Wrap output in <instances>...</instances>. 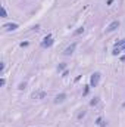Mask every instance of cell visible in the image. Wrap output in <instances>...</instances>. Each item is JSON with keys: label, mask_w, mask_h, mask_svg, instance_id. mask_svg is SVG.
<instances>
[{"label": "cell", "mask_w": 125, "mask_h": 127, "mask_svg": "<svg viewBox=\"0 0 125 127\" xmlns=\"http://www.w3.org/2000/svg\"><path fill=\"white\" fill-rule=\"evenodd\" d=\"M53 43H55V40H53V35H51V34H47L46 37L43 39V42H41V47H43V49H49V47L53 46Z\"/></svg>", "instance_id": "1"}, {"label": "cell", "mask_w": 125, "mask_h": 127, "mask_svg": "<svg viewBox=\"0 0 125 127\" xmlns=\"http://www.w3.org/2000/svg\"><path fill=\"white\" fill-rule=\"evenodd\" d=\"M100 77H102V74H100L99 71L93 72L91 77H90V86H91V87H96V86L99 84V81H100Z\"/></svg>", "instance_id": "2"}, {"label": "cell", "mask_w": 125, "mask_h": 127, "mask_svg": "<svg viewBox=\"0 0 125 127\" xmlns=\"http://www.w3.org/2000/svg\"><path fill=\"white\" fill-rule=\"evenodd\" d=\"M75 49H77V42H74L72 44H69V46L63 50V56H71V55L75 52Z\"/></svg>", "instance_id": "3"}, {"label": "cell", "mask_w": 125, "mask_h": 127, "mask_svg": "<svg viewBox=\"0 0 125 127\" xmlns=\"http://www.w3.org/2000/svg\"><path fill=\"white\" fill-rule=\"evenodd\" d=\"M119 25H121V22H119V21H113V22H110V24H109V27L106 28V33H112V31H115Z\"/></svg>", "instance_id": "4"}, {"label": "cell", "mask_w": 125, "mask_h": 127, "mask_svg": "<svg viewBox=\"0 0 125 127\" xmlns=\"http://www.w3.org/2000/svg\"><path fill=\"white\" fill-rule=\"evenodd\" d=\"M3 28H5L6 31H15V30L19 28V25L15 24V22H10V24H5V25H3Z\"/></svg>", "instance_id": "5"}, {"label": "cell", "mask_w": 125, "mask_h": 127, "mask_svg": "<svg viewBox=\"0 0 125 127\" xmlns=\"http://www.w3.org/2000/svg\"><path fill=\"white\" fill-rule=\"evenodd\" d=\"M65 101H66V93H59V95L55 98V101H53V102L58 105V103H63Z\"/></svg>", "instance_id": "6"}, {"label": "cell", "mask_w": 125, "mask_h": 127, "mask_svg": "<svg viewBox=\"0 0 125 127\" xmlns=\"http://www.w3.org/2000/svg\"><path fill=\"white\" fill-rule=\"evenodd\" d=\"M46 92H43V90H41V92H34L32 95H31V98L32 99H43V98H46Z\"/></svg>", "instance_id": "7"}, {"label": "cell", "mask_w": 125, "mask_h": 127, "mask_svg": "<svg viewBox=\"0 0 125 127\" xmlns=\"http://www.w3.org/2000/svg\"><path fill=\"white\" fill-rule=\"evenodd\" d=\"M84 33V27H80V28H77L74 33H72V35L74 37H77V35H80V34H82Z\"/></svg>", "instance_id": "8"}, {"label": "cell", "mask_w": 125, "mask_h": 127, "mask_svg": "<svg viewBox=\"0 0 125 127\" xmlns=\"http://www.w3.org/2000/svg\"><path fill=\"white\" fill-rule=\"evenodd\" d=\"M96 124H97V126H100V127H106V121H103V118H102V117H99V118L96 120Z\"/></svg>", "instance_id": "9"}, {"label": "cell", "mask_w": 125, "mask_h": 127, "mask_svg": "<svg viewBox=\"0 0 125 127\" xmlns=\"http://www.w3.org/2000/svg\"><path fill=\"white\" fill-rule=\"evenodd\" d=\"M99 101H100V98H97V96H96L94 99H91V101H90V106H96V105L99 103Z\"/></svg>", "instance_id": "10"}, {"label": "cell", "mask_w": 125, "mask_h": 127, "mask_svg": "<svg viewBox=\"0 0 125 127\" xmlns=\"http://www.w3.org/2000/svg\"><path fill=\"white\" fill-rule=\"evenodd\" d=\"M121 50H122L121 47H113V50H112V55H113V56H118L119 53H121Z\"/></svg>", "instance_id": "11"}, {"label": "cell", "mask_w": 125, "mask_h": 127, "mask_svg": "<svg viewBox=\"0 0 125 127\" xmlns=\"http://www.w3.org/2000/svg\"><path fill=\"white\" fill-rule=\"evenodd\" d=\"M90 87H91L90 84H88V86H85V87H84V92H82V96H87V95H88V92H90Z\"/></svg>", "instance_id": "12"}, {"label": "cell", "mask_w": 125, "mask_h": 127, "mask_svg": "<svg viewBox=\"0 0 125 127\" xmlns=\"http://www.w3.org/2000/svg\"><path fill=\"white\" fill-rule=\"evenodd\" d=\"M65 69H66V64H65V62L59 64V67H58V71H65Z\"/></svg>", "instance_id": "13"}, {"label": "cell", "mask_w": 125, "mask_h": 127, "mask_svg": "<svg viewBox=\"0 0 125 127\" xmlns=\"http://www.w3.org/2000/svg\"><path fill=\"white\" fill-rule=\"evenodd\" d=\"M0 12H2V18H7V12H6L5 6H2V9H0Z\"/></svg>", "instance_id": "14"}, {"label": "cell", "mask_w": 125, "mask_h": 127, "mask_svg": "<svg viewBox=\"0 0 125 127\" xmlns=\"http://www.w3.org/2000/svg\"><path fill=\"white\" fill-rule=\"evenodd\" d=\"M84 117H85V111H81V112L78 114V117H77V118H78V120H82Z\"/></svg>", "instance_id": "15"}, {"label": "cell", "mask_w": 125, "mask_h": 127, "mask_svg": "<svg viewBox=\"0 0 125 127\" xmlns=\"http://www.w3.org/2000/svg\"><path fill=\"white\" fill-rule=\"evenodd\" d=\"M5 84H6V78H3V77H2V78H0V86L3 87Z\"/></svg>", "instance_id": "16"}, {"label": "cell", "mask_w": 125, "mask_h": 127, "mask_svg": "<svg viewBox=\"0 0 125 127\" xmlns=\"http://www.w3.org/2000/svg\"><path fill=\"white\" fill-rule=\"evenodd\" d=\"M25 86H27L25 83H21L19 86H18V89H19V90H24V89H25Z\"/></svg>", "instance_id": "17"}, {"label": "cell", "mask_w": 125, "mask_h": 127, "mask_svg": "<svg viewBox=\"0 0 125 127\" xmlns=\"http://www.w3.org/2000/svg\"><path fill=\"white\" fill-rule=\"evenodd\" d=\"M68 74H69V71H68V69H65V71L62 72V77H68Z\"/></svg>", "instance_id": "18"}, {"label": "cell", "mask_w": 125, "mask_h": 127, "mask_svg": "<svg viewBox=\"0 0 125 127\" xmlns=\"http://www.w3.org/2000/svg\"><path fill=\"white\" fill-rule=\"evenodd\" d=\"M28 44H29V43H28V42H24V43H21V47H27V46H28Z\"/></svg>", "instance_id": "19"}, {"label": "cell", "mask_w": 125, "mask_h": 127, "mask_svg": "<svg viewBox=\"0 0 125 127\" xmlns=\"http://www.w3.org/2000/svg\"><path fill=\"white\" fill-rule=\"evenodd\" d=\"M113 2H115V0H108V3H106V5H108V6H110V5H112Z\"/></svg>", "instance_id": "20"}, {"label": "cell", "mask_w": 125, "mask_h": 127, "mask_svg": "<svg viewBox=\"0 0 125 127\" xmlns=\"http://www.w3.org/2000/svg\"><path fill=\"white\" fill-rule=\"evenodd\" d=\"M121 61H122V62H125V55H124V56H121Z\"/></svg>", "instance_id": "21"}, {"label": "cell", "mask_w": 125, "mask_h": 127, "mask_svg": "<svg viewBox=\"0 0 125 127\" xmlns=\"http://www.w3.org/2000/svg\"><path fill=\"white\" fill-rule=\"evenodd\" d=\"M124 52H125V49H124Z\"/></svg>", "instance_id": "22"}]
</instances>
